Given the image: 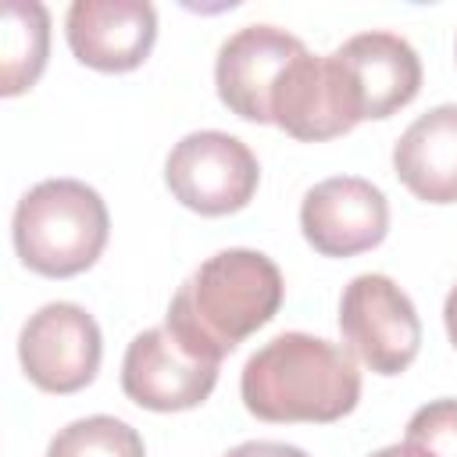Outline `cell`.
Wrapping results in <instances>:
<instances>
[{
  "instance_id": "cell-8",
  "label": "cell",
  "mask_w": 457,
  "mask_h": 457,
  "mask_svg": "<svg viewBox=\"0 0 457 457\" xmlns=\"http://www.w3.org/2000/svg\"><path fill=\"white\" fill-rule=\"evenodd\" d=\"M303 239L321 257H353L378 246L389 232V204L361 175H336L307 189L300 204Z\"/></svg>"
},
{
  "instance_id": "cell-9",
  "label": "cell",
  "mask_w": 457,
  "mask_h": 457,
  "mask_svg": "<svg viewBox=\"0 0 457 457\" xmlns=\"http://www.w3.org/2000/svg\"><path fill=\"white\" fill-rule=\"evenodd\" d=\"M303 50L307 46L278 25H246L232 32L218 46V61H214V86L221 104L246 121H261V125L271 121L275 86L289 68V61L300 57Z\"/></svg>"
},
{
  "instance_id": "cell-13",
  "label": "cell",
  "mask_w": 457,
  "mask_h": 457,
  "mask_svg": "<svg viewBox=\"0 0 457 457\" xmlns=\"http://www.w3.org/2000/svg\"><path fill=\"white\" fill-rule=\"evenodd\" d=\"M396 179L425 204H457V104L414 118L393 146Z\"/></svg>"
},
{
  "instance_id": "cell-1",
  "label": "cell",
  "mask_w": 457,
  "mask_h": 457,
  "mask_svg": "<svg viewBox=\"0 0 457 457\" xmlns=\"http://www.w3.org/2000/svg\"><path fill=\"white\" fill-rule=\"evenodd\" d=\"M282 293V271L268 253L246 246L218 250L179 286L164 325L186 350L221 364L225 353L278 314Z\"/></svg>"
},
{
  "instance_id": "cell-19",
  "label": "cell",
  "mask_w": 457,
  "mask_h": 457,
  "mask_svg": "<svg viewBox=\"0 0 457 457\" xmlns=\"http://www.w3.org/2000/svg\"><path fill=\"white\" fill-rule=\"evenodd\" d=\"M371 457H425V453L403 439V443H393V446H382V450H375Z\"/></svg>"
},
{
  "instance_id": "cell-7",
  "label": "cell",
  "mask_w": 457,
  "mask_h": 457,
  "mask_svg": "<svg viewBox=\"0 0 457 457\" xmlns=\"http://www.w3.org/2000/svg\"><path fill=\"white\" fill-rule=\"evenodd\" d=\"M214 382L218 361L186 350L168 325L139 332L121 357V389L146 411H189L211 396Z\"/></svg>"
},
{
  "instance_id": "cell-17",
  "label": "cell",
  "mask_w": 457,
  "mask_h": 457,
  "mask_svg": "<svg viewBox=\"0 0 457 457\" xmlns=\"http://www.w3.org/2000/svg\"><path fill=\"white\" fill-rule=\"evenodd\" d=\"M225 457H307L300 446H289V443H271V439H250V443H239L232 446Z\"/></svg>"
},
{
  "instance_id": "cell-5",
  "label": "cell",
  "mask_w": 457,
  "mask_h": 457,
  "mask_svg": "<svg viewBox=\"0 0 457 457\" xmlns=\"http://www.w3.org/2000/svg\"><path fill=\"white\" fill-rule=\"evenodd\" d=\"M339 328L350 353L375 375H400L421 350V318L411 296L378 271L350 278L339 300Z\"/></svg>"
},
{
  "instance_id": "cell-14",
  "label": "cell",
  "mask_w": 457,
  "mask_h": 457,
  "mask_svg": "<svg viewBox=\"0 0 457 457\" xmlns=\"http://www.w3.org/2000/svg\"><path fill=\"white\" fill-rule=\"evenodd\" d=\"M46 50H50V14L39 0H7L4 4V68H0V93L4 96H18L25 93L43 64H46Z\"/></svg>"
},
{
  "instance_id": "cell-11",
  "label": "cell",
  "mask_w": 457,
  "mask_h": 457,
  "mask_svg": "<svg viewBox=\"0 0 457 457\" xmlns=\"http://www.w3.org/2000/svg\"><path fill=\"white\" fill-rule=\"evenodd\" d=\"M271 121L303 143L343 136L361 121L332 54L303 50L289 61L271 96Z\"/></svg>"
},
{
  "instance_id": "cell-16",
  "label": "cell",
  "mask_w": 457,
  "mask_h": 457,
  "mask_svg": "<svg viewBox=\"0 0 457 457\" xmlns=\"http://www.w3.org/2000/svg\"><path fill=\"white\" fill-rule=\"evenodd\" d=\"M407 443L425 457H457V400H432L407 421Z\"/></svg>"
},
{
  "instance_id": "cell-10",
  "label": "cell",
  "mask_w": 457,
  "mask_h": 457,
  "mask_svg": "<svg viewBox=\"0 0 457 457\" xmlns=\"http://www.w3.org/2000/svg\"><path fill=\"white\" fill-rule=\"evenodd\" d=\"M332 57L361 121L389 118L393 111L407 107L421 89V57L396 32H357L339 50H332Z\"/></svg>"
},
{
  "instance_id": "cell-4",
  "label": "cell",
  "mask_w": 457,
  "mask_h": 457,
  "mask_svg": "<svg viewBox=\"0 0 457 457\" xmlns=\"http://www.w3.org/2000/svg\"><path fill=\"white\" fill-rule=\"evenodd\" d=\"M164 182L182 207L218 218L243 211L253 200L261 164L243 139L218 129H200L171 146L164 161Z\"/></svg>"
},
{
  "instance_id": "cell-6",
  "label": "cell",
  "mask_w": 457,
  "mask_h": 457,
  "mask_svg": "<svg viewBox=\"0 0 457 457\" xmlns=\"http://www.w3.org/2000/svg\"><path fill=\"white\" fill-rule=\"evenodd\" d=\"M18 357L25 375L43 393H79L96 378L104 336L86 307L54 300L29 314V321L21 325Z\"/></svg>"
},
{
  "instance_id": "cell-15",
  "label": "cell",
  "mask_w": 457,
  "mask_h": 457,
  "mask_svg": "<svg viewBox=\"0 0 457 457\" xmlns=\"http://www.w3.org/2000/svg\"><path fill=\"white\" fill-rule=\"evenodd\" d=\"M46 457H146V446L129 421L111 414H89L64 425L50 439Z\"/></svg>"
},
{
  "instance_id": "cell-3",
  "label": "cell",
  "mask_w": 457,
  "mask_h": 457,
  "mask_svg": "<svg viewBox=\"0 0 457 457\" xmlns=\"http://www.w3.org/2000/svg\"><path fill=\"white\" fill-rule=\"evenodd\" d=\"M111 218L104 196L79 179H43L14 207L11 236L25 268L46 278H71L96 264Z\"/></svg>"
},
{
  "instance_id": "cell-12",
  "label": "cell",
  "mask_w": 457,
  "mask_h": 457,
  "mask_svg": "<svg viewBox=\"0 0 457 457\" xmlns=\"http://www.w3.org/2000/svg\"><path fill=\"white\" fill-rule=\"evenodd\" d=\"M71 54L96 71H132L157 39V11L146 0H75L64 18Z\"/></svg>"
},
{
  "instance_id": "cell-18",
  "label": "cell",
  "mask_w": 457,
  "mask_h": 457,
  "mask_svg": "<svg viewBox=\"0 0 457 457\" xmlns=\"http://www.w3.org/2000/svg\"><path fill=\"white\" fill-rule=\"evenodd\" d=\"M443 321H446V336H450V343L457 346V286L446 293V303H443Z\"/></svg>"
},
{
  "instance_id": "cell-2",
  "label": "cell",
  "mask_w": 457,
  "mask_h": 457,
  "mask_svg": "<svg viewBox=\"0 0 457 457\" xmlns=\"http://www.w3.org/2000/svg\"><path fill=\"white\" fill-rule=\"evenodd\" d=\"M239 393L261 421L325 425L357 407L361 371L339 343L311 332H282L243 364Z\"/></svg>"
}]
</instances>
